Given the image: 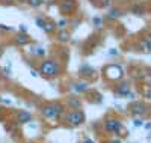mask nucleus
Here are the masks:
<instances>
[{
	"label": "nucleus",
	"instance_id": "obj_1",
	"mask_svg": "<svg viewBox=\"0 0 151 143\" xmlns=\"http://www.w3.org/2000/svg\"><path fill=\"white\" fill-rule=\"evenodd\" d=\"M42 116H45L47 119H59L62 113H64V107L60 104H52V106H45L41 109Z\"/></svg>",
	"mask_w": 151,
	"mask_h": 143
},
{
	"label": "nucleus",
	"instance_id": "obj_2",
	"mask_svg": "<svg viewBox=\"0 0 151 143\" xmlns=\"http://www.w3.org/2000/svg\"><path fill=\"white\" fill-rule=\"evenodd\" d=\"M59 72V65L53 60H45L40 65V74H42L44 77H53L58 75Z\"/></svg>",
	"mask_w": 151,
	"mask_h": 143
},
{
	"label": "nucleus",
	"instance_id": "obj_3",
	"mask_svg": "<svg viewBox=\"0 0 151 143\" xmlns=\"http://www.w3.org/2000/svg\"><path fill=\"white\" fill-rule=\"evenodd\" d=\"M104 74L109 80H121L124 77V69L119 66V65H109V66L104 69Z\"/></svg>",
	"mask_w": 151,
	"mask_h": 143
},
{
	"label": "nucleus",
	"instance_id": "obj_4",
	"mask_svg": "<svg viewBox=\"0 0 151 143\" xmlns=\"http://www.w3.org/2000/svg\"><path fill=\"white\" fill-rule=\"evenodd\" d=\"M68 122H70V125H73V127H79L80 124H83L85 122V113L82 112V110H74V112H71L70 114H68Z\"/></svg>",
	"mask_w": 151,
	"mask_h": 143
},
{
	"label": "nucleus",
	"instance_id": "obj_5",
	"mask_svg": "<svg viewBox=\"0 0 151 143\" xmlns=\"http://www.w3.org/2000/svg\"><path fill=\"white\" fill-rule=\"evenodd\" d=\"M104 128H106V131H109V133H112V134H118V133L121 131L122 125H121V122L116 121V119H107V121L104 122Z\"/></svg>",
	"mask_w": 151,
	"mask_h": 143
},
{
	"label": "nucleus",
	"instance_id": "obj_6",
	"mask_svg": "<svg viewBox=\"0 0 151 143\" xmlns=\"http://www.w3.org/2000/svg\"><path fill=\"white\" fill-rule=\"evenodd\" d=\"M132 113L134 114V116H144L145 113H147V106L144 102H134L133 106H132Z\"/></svg>",
	"mask_w": 151,
	"mask_h": 143
},
{
	"label": "nucleus",
	"instance_id": "obj_7",
	"mask_svg": "<svg viewBox=\"0 0 151 143\" xmlns=\"http://www.w3.org/2000/svg\"><path fill=\"white\" fill-rule=\"evenodd\" d=\"M30 119H32V114L27 110H21L17 114V122L18 124H27V122H30Z\"/></svg>",
	"mask_w": 151,
	"mask_h": 143
},
{
	"label": "nucleus",
	"instance_id": "obj_8",
	"mask_svg": "<svg viewBox=\"0 0 151 143\" xmlns=\"http://www.w3.org/2000/svg\"><path fill=\"white\" fill-rule=\"evenodd\" d=\"M116 94L121 95V97H132L129 84H119V86L116 87Z\"/></svg>",
	"mask_w": 151,
	"mask_h": 143
},
{
	"label": "nucleus",
	"instance_id": "obj_9",
	"mask_svg": "<svg viewBox=\"0 0 151 143\" xmlns=\"http://www.w3.org/2000/svg\"><path fill=\"white\" fill-rule=\"evenodd\" d=\"M88 89H89V84H88L86 82L76 83V84L73 86V90H74V92H79V94H82V92H86Z\"/></svg>",
	"mask_w": 151,
	"mask_h": 143
},
{
	"label": "nucleus",
	"instance_id": "obj_10",
	"mask_svg": "<svg viewBox=\"0 0 151 143\" xmlns=\"http://www.w3.org/2000/svg\"><path fill=\"white\" fill-rule=\"evenodd\" d=\"M29 42V36L26 35V33H18L17 36H15V44H18V45H26Z\"/></svg>",
	"mask_w": 151,
	"mask_h": 143
},
{
	"label": "nucleus",
	"instance_id": "obj_11",
	"mask_svg": "<svg viewBox=\"0 0 151 143\" xmlns=\"http://www.w3.org/2000/svg\"><path fill=\"white\" fill-rule=\"evenodd\" d=\"M60 9L64 12H71L74 9V2H71V0H65V2L60 3Z\"/></svg>",
	"mask_w": 151,
	"mask_h": 143
},
{
	"label": "nucleus",
	"instance_id": "obj_12",
	"mask_svg": "<svg viewBox=\"0 0 151 143\" xmlns=\"http://www.w3.org/2000/svg\"><path fill=\"white\" fill-rule=\"evenodd\" d=\"M29 53L30 54H33V56H44L45 54V50L42 48V47H32L30 50H29Z\"/></svg>",
	"mask_w": 151,
	"mask_h": 143
},
{
	"label": "nucleus",
	"instance_id": "obj_13",
	"mask_svg": "<svg viewBox=\"0 0 151 143\" xmlns=\"http://www.w3.org/2000/svg\"><path fill=\"white\" fill-rule=\"evenodd\" d=\"M58 39H59L60 42H68V41H70V33L62 29V30L59 32V35H58Z\"/></svg>",
	"mask_w": 151,
	"mask_h": 143
},
{
	"label": "nucleus",
	"instance_id": "obj_14",
	"mask_svg": "<svg viewBox=\"0 0 151 143\" xmlns=\"http://www.w3.org/2000/svg\"><path fill=\"white\" fill-rule=\"evenodd\" d=\"M42 29H44V32H47V33H53V32L56 30V24H55V23H45Z\"/></svg>",
	"mask_w": 151,
	"mask_h": 143
},
{
	"label": "nucleus",
	"instance_id": "obj_15",
	"mask_svg": "<svg viewBox=\"0 0 151 143\" xmlns=\"http://www.w3.org/2000/svg\"><path fill=\"white\" fill-rule=\"evenodd\" d=\"M141 48H142V51H145V53H150V51H151V42L148 39L142 41L141 42Z\"/></svg>",
	"mask_w": 151,
	"mask_h": 143
},
{
	"label": "nucleus",
	"instance_id": "obj_16",
	"mask_svg": "<svg viewBox=\"0 0 151 143\" xmlns=\"http://www.w3.org/2000/svg\"><path fill=\"white\" fill-rule=\"evenodd\" d=\"M68 106L73 107V109H79V107H80V101H79V98H71V99H68Z\"/></svg>",
	"mask_w": 151,
	"mask_h": 143
},
{
	"label": "nucleus",
	"instance_id": "obj_17",
	"mask_svg": "<svg viewBox=\"0 0 151 143\" xmlns=\"http://www.w3.org/2000/svg\"><path fill=\"white\" fill-rule=\"evenodd\" d=\"M107 17H109V18H118V17H121V12H119L118 9H110V12H109Z\"/></svg>",
	"mask_w": 151,
	"mask_h": 143
},
{
	"label": "nucleus",
	"instance_id": "obj_18",
	"mask_svg": "<svg viewBox=\"0 0 151 143\" xmlns=\"http://www.w3.org/2000/svg\"><path fill=\"white\" fill-rule=\"evenodd\" d=\"M44 0H27V3L32 6V8H38V6H41L42 5Z\"/></svg>",
	"mask_w": 151,
	"mask_h": 143
},
{
	"label": "nucleus",
	"instance_id": "obj_19",
	"mask_svg": "<svg viewBox=\"0 0 151 143\" xmlns=\"http://www.w3.org/2000/svg\"><path fill=\"white\" fill-rule=\"evenodd\" d=\"M92 21H94V24H95V27H101V26H103V20L98 18V17H95Z\"/></svg>",
	"mask_w": 151,
	"mask_h": 143
},
{
	"label": "nucleus",
	"instance_id": "obj_20",
	"mask_svg": "<svg viewBox=\"0 0 151 143\" xmlns=\"http://www.w3.org/2000/svg\"><path fill=\"white\" fill-rule=\"evenodd\" d=\"M67 24H68L67 20H60V21L58 23V27H59V29H65V26H67Z\"/></svg>",
	"mask_w": 151,
	"mask_h": 143
},
{
	"label": "nucleus",
	"instance_id": "obj_21",
	"mask_svg": "<svg viewBox=\"0 0 151 143\" xmlns=\"http://www.w3.org/2000/svg\"><path fill=\"white\" fill-rule=\"evenodd\" d=\"M44 24H45V21L44 20H41V18H36V26H38V27H44Z\"/></svg>",
	"mask_w": 151,
	"mask_h": 143
},
{
	"label": "nucleus",
	"instance_id": "obj_22",
	"mask_svg": "<svg viewBox=\"0 0 151 143\" xmlns=\"http://www.w3.org/2000/svg\"><path fill=\"white\" fill-rule=\"evenodd\" d=\"M133 12H134L136 15H141L142 12H144V9H142V8H137V6H136V8H133Z\"/></svg>",
	"mask_w": 151,
	"mask_h": 143
},
{
	"label": "nucleus",
	"instance_id": "obj_23",
	"mask_svg": "<svg viewBox=\"0 0 151 143\" xmlns=\"http://www.w3.org/2000/svg\"><path fill=\"white\" fill-rule=\"evenodd\" d=\"M142 125H144L142 119H134V127H142Z\"/></svg>",
	"mask_w": 151,
	"mask_h": 143
},
{
	"label": "nucleus",
	"instance_id": "obj_24",
	"mask_svg": "<svg viewBox=\"0 0 151 143\" xmlns=\"http://www.w3.org/2000/svg\"><path fill=\"white\" fill-rule=\"evenodd\" d=\"M0 29H3V30H12V27H6V26H0Z\"/></svg>",
	"mask_w": 151,
	"mask_h": 143
},
{
	"label": "nucleus",
	"instance_id": "obj_25",
	"mask_svg": "<svg viewBox=\"0 0 151 143\" xmlns=\"http://www.w3.org/2000/svg\"><path fill=\"white\" fill-rule=\"evenodd\" d=\"M30 74H32V75H33V77H38V72H36V71H35V69H32V71H30Z\"/></svg>",
	"mask_w": 151,
	"mask_h": 143
},
{
	"label": "nucleus",
	"instance_id": "obj_26",
	"mask_svg": "<svg viewBox=\"0 0 151 143\" xmlns=\"http://www.w3.org/2000/svg\"><path fill=\"white\" fill-rule=\"evenodd\" d=\"M83 143H95V142H94V140H91V139H88V140H85Z\"/></svg>",
	"mask_w": 151,
	"mask_h": 143
},
{
	"label": "nucleus",
	"instance_id": "obj_27",
	"mask_svg": "<svg viewBox=\"0 0 151 143\" xmlns=\"http://www.w3.org/2000/svg\"><path fill=\"white\" fill-rule=\"evenodd\" d=\"M2 114H3V109L0 107V118H2Z\"/></svg>",
	"mask_w": 151,
	"mask_h": 143
},
{
	"label": "nucleus",
	"instance_id": "obj_28",
	"mask_svg": "<svg viewBox=\"0 0 151 143\" xmlns=\"http://www.w3.org/2000/svg\"><path fill=\"white\" fill-rule=\"evenodd\" d=\"M2 54H3V50H2V48H0V56H2Z\"/></svg>",
	"mask_w": 151,
	"mask_h": 143
},
{
	"label": "nucleus",
	"instance_id": "obj_29",
	"mask_svg": "<svg viewBox=\"0 0 151 143\" xmlns=\"http://www.w3.org/2000/svg\"><path fill=\"white\" fill-rule=\"evenodd\" d=\"M110 143H119V142H110Z\"/></svg>",
	"mask_w": 151,
	"mask_h": 143
}]
</instances>
